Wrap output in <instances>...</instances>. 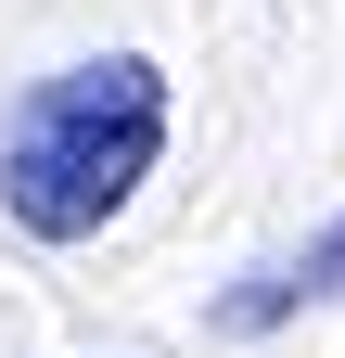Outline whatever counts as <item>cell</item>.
<instances>
[{"label": "cell", "instance_id": "1", "mask_svg": "<svg viewBox=\"0 0 345 358\" xmlns=\"http://www.w3.org/2000/svg\"><path fill=\"white\" fill-rule=\"evenodd\" d=\"M166 154V64L154 52H90L52 64L0 115V217L26 243H90L128 217V192Z\"/></svg>", "mask_w": 345, "mask_h": 358}, {"label": "cell", "instance_id": "2", "mask_svg": "<svg viewBox=\"0 0 345 358\" xmlns=\"http://www.w3.org/2000/svg\"><path fill=\"white\" fill-rule=\"evenodd\" d=\"M320 294H345V217L320 243H294V256H269V268H243V282L218 294V333H269V320H294V307H320Z\"/></svg>", "mask_w": 345, "mask_h": 358}]
</instances>
